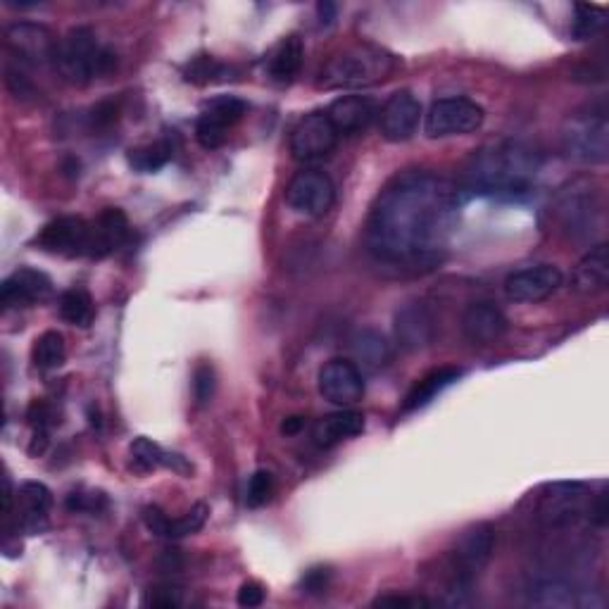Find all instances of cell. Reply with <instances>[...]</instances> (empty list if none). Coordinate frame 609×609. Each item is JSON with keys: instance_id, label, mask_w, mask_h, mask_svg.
Segmentation results:
<instances>
[{"instance_id": "6da1fadb", "label": "cell", "mask_w": 609, "mask_h": 609, "mask_svg": "<svg viewBox=\"0 0 609 609\" xmlns=\"http://www.w3.org/2000/svg\"><path fill=\"white\" fill-rule=\"evenodd\" d=\"M460 210L457 188L431 172H400L388 182L366 220L370 252L390 264H434Z\"/></svg>"}, {"instance_id": "7a4b0ae2", "label": "cell", "mask_w": 609, "mask_h": 609, "mask_svg": "<svg viewBox=\"0 0 609 609\" xmlns=\"http://www.w3.org/2000/svg\"><path fill=\"white\" fill-rule=\"evenodd\" d=\"M536 152L519 144H500L478 150L467 170V179L481 194H524L536 179Z\"/></svg>"}, {"instance_id": "3957f363", "label": "cell", "mask_w": 609, "mask_h": 609, "mask_svg": "<svg viewBox=\"0 0 609 609\" xmlns=\"http://www.w3.org/2000/svg\"><path fill=\"white\" fill-rule=\"evenodd\" d=\"M398 70V58L378 46H352L340 50L322 70V86L324 88H366Z\"/></svg>"}, {"instance_id": "277c9868", "label": "cell", "mask_w": 609, "mask_h": 609, "mask_svg": "<svg viewBox=\"0 0 609 609\" xmlns=\"http://www.w3.org/2000/svg\"><path fill=\"white\" fill-rule=\"evenodd\" d=\"M117 67V55L100 46L96 34L88 27H74L60 38L55 53V70L74 86L91 84L98 76Z\"/></svg>"}, {"instance_id": "5b68a950", "label": "cell", "mask_w": 609, "mask_h": 609, "mask_svg": "<svg viewBox=\"0 0 609 609\" xmlns=\"http://www.w3.org/2000/svg\"><path fill=\"white\" fill-rule=\"evenodd\" d=\"M495 540H498V533H495L490 524H474L462 533L452 550V579L446 591L448 605L469 602V593H472L474 581L478 579L481 571L488 567L495 552Z\"/></svg>"}, {"instance_id": "8992f818", "label": "cell", "mask_w": 609, "mask_h": 609, "mask_svg": "<svg viewBox=\"0 0 609 609\" xmlns=\"http://www.w3.org/2000/svg\"><path fill=\"white\" fill-rule=\"evenodd\" d=\"M567 158L583 164H602L609 160V122L605 108H586L571 114L562 129Z\"/></svg>"}, {"instance_id": "52a82bcc", "label": "cell", "mask_w": 609, "mask_h": 609, "mask_svg": "<svg viewBox=\"0 0 609 609\" xmlns=\"http://www.w3.org/2000/svg\"><path fill=\"white\" fill-rule=\"evenodd\" d=\"M557 217H560V224L567 228L569 236H593L602 217L598 188L588 182H576L564 188L560 202H557Z\"/></svg>"}, {"instance_id": "ba28073f", "label": "cell", "mask_w": 609, "mask_h": 609, "mask_svg": "<svg viewBox=\"0 0 609 609\" xmlns=\"http://www.w3.org/2000/svg\"><path fill=\"white\" fill-rule=\"evenodd\" d=\"M486 112L469 98H440L428 108L424 117V132L428 138L464 136L476 132L484 124Z\"/></svg>"}, {"instance_id": "9c48e42d", "label": "cell", "mask_w": 609, "mask_h": 609, "mask_svg": "<svg viewBox=\"0 0 609 609\" xmlns=\"http://www.w3.org/2000/svg\"><path fill=\"white\" fill-rule=\"evenodd\" d=\"M58 38L46 24L36 22H15L5 32V46L17 58L20 67H44L53 62L58 53Z\"/></svg>"}, {"instance_id": "30bf717a", "label": "cell", "mask_w": 609, "mask_h": 609, "mask_svg": "<svg viewBox=\"0 0 609 609\" xmlns=\"http://www.w3.org/2000/svg\"><path fill=\"white\" fill-rule=\"evenodd\" d=\"M586 486L574 481L545 486L538 500V522L548 529H562L576 524L586 512Z\"/></svg>"}, {"instance_id": "8fae6325", "label": "cell", "mask_w": 609, "mask_h": 609, "mask_svg": "<svg viewBox=\"0 0 609 609\" xmlns=\"http://www.w3.org/2000/svg\"><path fill=\"white\" fill-rule=\"evenodd\" d=\"M336 186L320 170L298 172L286 188V202L290 210L302 214V217H322L334 208Z\"/></svg>"}, {"instance_id": "7c38bea8", "label": "cell", "mask_w": 609, "mask_h": 609, "mask_svg": "<svg viewBox=\"0 0 609 609\" xmlns=\"http://www.w3.org/2000/svg\"><path fill=\"white\" fill-rule=\"evenodd\" d=\"M336 126L324 110L304 114L290 132V156L298 162H314L326 158L338 144Z\"/></svg>"}, {"instance_id": "4fadbf2b", "label": "cell", "mask_w": 609, "mask_h": 609, "mask_svg": "<svg viewBox=\"0 0 609 609\" xmlns=\"http://www.w3.org/2000/svg\"><path fill=\"white\" fill-rule=\"evenodd\" d=\"M36 246L60 258H88L91 222L82 217H58L38 232Z\"/></svg>"}, {"instance_id": "5bb4252c", "label": "cell", "mask_w": 609, "mask_h": 609, "mask_svg": "<svg viewBox=\"0 0 609 609\" xmlns=\"http://www.w3.org/2000/svg\"><path fill=\"white\" fill-rule=\"evenodd\" d=\"M248 110L236 96L212 98L196 122V141L206 150H217L226 141V132L240 122Z\"/></svg>"}, {"instance_id": "9a60e30c", "label": "cell", "mask_w": 609, "mask_h": 609, "mask_svg": "<svg viewBox=\"0 0 609 609\" xmlns=\"http://www.w3.org/2000/svg\"><path fill=\"white\" fill-rule=\"evenodd\" d=\"M422 122V103L410 91L393 94L378 112L381 136L390 144H405L417 134Z\"/></svg>"}, {"instance_id": "2e32d148", "label": "cell", "mask_w": 609, "mask_h": 609, "mask_svg": "<svg viewBox=\"0 0 609 609\" xmlns=\"http://www.w3.org/2000/svg\"><path fill=\"white\" fill-rule=\"evenodd\" d=\"M320 393L324 400L350 408L364 396V378L360 366L350 360H328L320 372Z\"/></svg>"}, {"instance_id": "e0dca14e", "label": "cell", "mask_w": 609, "mask_h": 609, "mask_svg": "<svg viewBox=\"0 0 609 609\" xmlns=\"http://www.w3.org/2000/svg\"><path fill=\"white\" fill-rule=\"evenodd\" d=\"M50 296H53L50 276L32 270V266H22V270L12 272L3 286H0V304H3V310L34 308L38 302H46Z\"/></svg>"}, {"instance_id": "ac0fdd59", "label": "cell", "mask_w": 609, "mask_h": 609, "mask_svg": "<svg viewBox=\"0 0 609 609\" xmlns=\"http://www.w3.org/2000/svg\"><path fill=\"white\" fill-rule=\"evenodd\" d=\"M562 284L564 274L555 264H536L507 278L505 294L514 302H540L557 294Z\"/></svg>"}, {"instance_id": "d6986e66", "label": "cell", "mask_w": 609, "mask_h": 609, "mask_svg": "<svg viewBox=\"0 0 609 609\" xmlns=\"http://www.w3.org/2000/svg\"><path fill=\"white\" fill-rule=\"evenodd\" d=\"M526 600L533 607H552V609H569V607H581V609H600L605 607V598H600L598 591H579L571 583L562 579H543L536 581L526 591Z\"/></svg>"}, {"instance_id": "ffe728a7", "label": "cell", "mask_w": 609, "mask_h": 609, "mask_svg": "<svg viewBox=\"0 0 609 609\" xmlns=\"http://www.w3.org/2000/svg\"><path fill=\"white\" fill-rule=\"evenodd\" d=\"M393 334H396L398 346L408 352L424 350L431 346L436 334L434 314L424 302H410L402 304L396 312V324H393Z\"/></svg>"}, {"instance_id": "44dd1931", "label": "cell", "mask_w": 609, "mask_h": 609, "mask_svg": "<svg viewBox=\"0 0 609 609\" xmlns=\"http://www.w3.org/2000/svg\"><path fill=\"white\" fill-rule=\"evenodd\" d=\"M507 332V316L488 300L472 302L462 314V334L474 346H490Z\"/></svg>"}, {"instance_id": "7402d4cb", "label": "cell", "mask_w": 609, "mask_h": 609, "mask_svg": "<svg viewBox=\"0 0 609 609\" xmlns=\"http://www.w3.org/2000/svg\"><path fill=\"white\" fill-rule=\"evenodd\" d=\"M132 236V226L120 208H108L91 222V248L88 258H108Z\"/></svg>"}, {"instance_id": "603a6c76", "label": "cell", "mask_w": 609, "mask_h": 609, "mask_svg": "<svg viewBox=\"0 0 609 609\" xmlns=\"http://www.w3.org/2000/svg\"><path fill=\"white\" fill-rule=\"evenodd\" d=\"M17 502H20V529L27 531L29 536H36L48 529V514L53 507V495L50 490L38 484V481H27L17 490Z\"/></svg>"}, {"instance_id": "cb8c5ba5", "label": "cell", "mask_w": 609, "mask_h": 609, "mask_svg": "<svg viewBox=\"0 0 609 609\" xmlns=\"http://www.w3.org/2000/svg\"><path fill=\"white\" fill-rule=\"evenodd\" d=\"M328 120L336 126L338 134H360L376 117V103L366 96H343L334 100L332 108L326 110Z\"/></svg>"}, {"instance_id": "d4e9b609", "label": "cell", "mask_w": 609, "mask_h": 609, "mask_svg": "<svg viewBox=\"0 0 609 609\" xmlns=\"http://www.w3.org/2000/svg\"><path fill=\"white\" fill-rule=\"evenodd\" d=\"M609 284V248L607 244H598L591 248L571 274V288L581 296L602 294Z\"/></svg>"}, {"instance_id": "484cf974", "label": "cell", "mask_w": 609, "mask_h": 609, "mask_svg": "<svg viewBox=\"0 0 609 609\" xmlns=\"http://www.w3.org/2000/svg\"><path fill=\"white\" fill-rule=\"evenodd\" d=\"M364 431V417L355 410L343 408L340 412L326 414L312 428V440L320 448H334L343 440L360 436Z\"/></svg>"}, {"instance_id": "4316f807", "label": "cell", "mask_w": 609, "mask_h": 609, "mask_svg": "<svg viewBox=\"0 0 609 609\" xmlns=\"http://www.w3.org/2000/svg\"><path fill=\"white\" fill-rule=\"evenodd\" d=\"M462 374H464L462 366H440V370L428 372L426 376L419 378L410 388L408 396H405L402 412H414L426 408L431 400L438 398L446 388H450Z\"/></svg>"}, {"instance_id": "83f0119b", "label": "cell", "mask_w": 609, "mask_h": 609, "mask_svg": "<svg viewBox=\"0 0 609 609\" xmlns=\"http://www.w3.org/2000/svg\"><path fill=\"white\" fill-rule=\"evenodd\" d=\"M302 60H304L302 38L296 34L286 36L282 38V44L272 50L270 60H266V72H270V76L276 84H290L300 74Z\"/></svg>"}, {"instance_id": "f1b7e54d", "label": "cell", "mask_w": 609, "mask_h": 609, "mask_svg": "<svg viewBox=\"0 0 609 609\" xmlns=\"http://www.w3.org/2000/svg\"><path fill=\"white\" fill-rule=\"evenodd\" d=\"M132 467L136 472H152L158 467L174 469L179 474H190V464L179 455H172L167 450H162L158 443H152L150 438H136L132 443Z\"/></svg>"}, {"instance_id": "f546056e", "label": "cell", "mask_w": 609, "mask_h": 609, "mask_svg": "<svg viewBox=\"0 0 609 609\" xmlns=\"http://www.w3.org/2000/svg\"><path fill=\"white\" fill-rule=\"evenodd\" d=\"M350 348L355 355V364H362L364 370H381L390 362L388 340L374 328H362V332L350 338Z\"/></svg>"}, {"instance_id": "4dcf8cb0", "label": "cell", "mask_w": 609, "mask_h": 609, "mask_svg": "<svg viewBox=\"0 0 609 609\" xmlns=\"http://www.w3.org/2000/svg\"><path fill=\"white\" fill-rule=\"evenodd\" d=\"M67 358L65 338L58 332H46L34 340L32 346V362L38 372H53L62 366Z\"/></svg>"}, {"instance_id": "1f68e13d", "label": "cell", "mask_w": 609, "mask_h": 609, "mask_svg": "<svg viewBox=\"0 0 609 609\" xmlns=\"http://www.w3.org/2000/svg\"><path fill=\"white\" fill-rule=\"evenodd\" d=\"M60 316L72 326H91L96 308L91 296L86 294L84 288H70L60 296Z\"/></svg>"}, {"instance_id": "d6a6232c", "label": "cell", "mask_w": 609, "mask_h": 609, "mask_svg": "<svg viewBox=\"0 0 609 609\" xmlns=\"http://www.w3.org/2000/svg\"><path fill=\"white\" fill-rule=\"evenodd\" d=\"M172 152L167 144H148L141 148H134L129 152V164L138 172H158L160 167L170 162Z\"/></svg>"}, {"instance_id": "836d02e7", "label": "cell", "mask_w": 609, "mask_h": 609, "mask_svg": "<svg viewBox=\"0 0 609 609\" xmlns=\"http://www.w3.org/2000/svg\"><path fill=\"white\" fill-rule=\"evenodd\" d=\"M605 27V10L598 5H576V17L571 24V32L579 38V41H586V38L595 36Z\"/></svg>"}, {"instance_id": "e575fe53", "label": "cell", "mask_w": 609, "mask_h": 609, "mask_svg": "<svg viewBox=\"0 0 609 609\" xmlns=\"http://www.w3.org/2000/svg\"><path fill=\"white\" fill-rule=\"evenodd\" d=\"M208 505H194L186 514H182L179 519H172L170 524V538H184V536H194L208 522Z\"/></svg>"}, {"instance_id": "d590c367", "label": "cell", "mask_w": 609, "mask_h": 609, "mask_svg": "<svg viewBox=\"0 0 609 609\" xmlns=\"http://www.w3.org/2000/svg\"><path fill=\"white\" fill-rule=\"evenodd\" d=\"M274 490H276V481L272 476V472H266V469H260L250 476L248 481V490H246V505L248 507H262L274 498Z\"/></svg>"}, {"instance_id": "8d00e7d4", "label": "cell", "mask_w": 609, "mask_h": 609, "mask_svg": "<svg viewBox=\"0 0 609 609\" xmlns=\"http://www.w3.org/2000/svg\"><path fill=\"white\" fill-rule=\"evenodd\" d=\"M214 386H217V381H214V370L208 364L202 362L196 366L194 372V398L198 405H206L212 400L214 396Z\"/></svg>"}, {"instance_id": "74e56055", "label": "cell", "mask_w": 609, "mask_h": 609, "mask_svg": "<svg viewBox=\"0 0 609 609\" xmlns=\"http://www.w3.org/2000/svg\"><path fill=\"white\" fill-rule=\"evenodd\" d=\"M228 70L217 65L212 58H196L194 62L188 65V72H186V79L188 82H194V84H210L214 82V76H222L226 74Z\"/></svg>"}, {"instance_id": "f35d334b", "label": "cell", "mask_w": 609, "mask_h": 609, "mask_svg": "<svg viewBox=\"0 0 609 609\" xmlns=\"http://www.w3.org/2000/svg\"><path fill=\"white\" fill-rule=\"evenodd\" d=\"M27 422L34 431H44V434H48L50 426L55 424V408L46 400H34L27 410Z\"/></svg>"}, {"instance_id": "ab89813d", "label": "cell", "mask_w": 609, "mask_h": 609, "mask_svg": "<svg viewBox=\"0 0 609 609\" xmlns=\"http://www.w3.org/2000/svg\"><path fill=\"white\" fill-rule=\"evenodd\" d=\"M108 500L103 493H72L67 498V510L72 512H98Z\"/></svg>"}, {"instance_id": "60d3db41", "label": "cell", "mask_w": 609, "mask_h": 609, "mask_svg": "<svg viewBox=\"0 0 609 609\" xmlns=\"http://www.w3.org/2000/svg\"><path fill=\"white\" fill-rule=\"evenodd\" d=\"M328 581H332V571H328L326 567H314L310 571H304L300 588L308 595H320L328 588Z\"/></svg>"}, {"instance_id": "b9f144b4", "label": "cell", "mask_w": 609, "mask_h": 609, "mask_svg": "<svg viewBox=\"0 0 609 609\" xmlns=\"http://www.w3.org/2000/svg\"><path fill=\"white\" fill-rule=\"evenodd\" d=\"M5 84H8L10 91L15 94L17 98H32V96H36V88L29 82V76L24 74L20 67H12V65L5 67Z\"/></svg>"}, {"instance_id": "7bdbcfd3", "label": "cell", "mask_w": 609, "mask_h": 609, "mask_svg": "<svg viewBox=\"0 0 609 609\" xmlns=\"http://www.w3.org/2000/svg\"><path fill=\"white\" fill-rule=\"evenodd\" d=\"M144 605L148 607H164V609H172V607H179L182 605V593L176 588L170 586H160V588H150Z\"/></svg>"}, {"instance_id": "ee69618b", "label": "cell", "mask_w": 609, "mask_h": 609, "mask_svg": "<svg viewBox=\"0 0 609 609\" xmlns=\"http://www.w3.org/2000/svg\"><path fill=\"white\" fill-rule=\"evenodd\" d=\"M144 522H146V526H148V531L152 533V536L170 538L172 519L164 514L160 507H146V510H144Z\"/></svg>"}, {"instance_id": "f6af8a7d", "label": "cell", "mask_w": 609, "mask_h": 609, "mask_svg": "<svg viewBox=\"0 0 609 609\" xmlns=\"http://www.w3.org/2000/svg\"><path fill=\"white\" fill-rule=\"evenodd\" d=\"M236 602L240 607H248V609L260 607L264 602V586H260L258 581L244 583V586H240V591H238V595H236Z\"/></svg>"}, {"instance_id": "bcb514c9", "label": "cell", "mask_w": 609, "mask_h": 609, "mask_svg": "<svg viewBox=\"0 0 609 609\" xmlns=\"http://www.w3.org/2000/svg\"><path fill=\"white\" fill-rule=\"evenodd\" d=\"M114 122H117V105L114 103H100L91 110V124L96 129H108Z\"/></svg>"}, {"instance_id": "7dc6e473", "label": "cell", "mask_w": 609, "mask_h": 609, "mask_svg": "<svg viewBox=\"0 0 609 609\" xmlns=\"http://www.w3.org/2000/svg\"><path fill=\"white\" fill-rule=\"evenodd\" d=\"M422 605H431V600L426 598H410V595H381V598L374 600V607H422Z\"/></svg>"}, {"instance_id": "c3c4849f", "label": "cell", "mask_w": 609, "mask_h": 609, "mask_svg": "<svg viewBox=\"0 0 609 609\" xmlns=\"http://www.w3.org/2000/svg\"><path fill=\"white\" fill-rule=\"evenodd\" d=\"M607 493H600L598 495V500L593 502L591 507V519H593V524L595 526H605L607 524Z\"/></svg>"}, {"instance_id": "681fc988", "label": "cell", "mask_w": 609, "mask_h": 609, "mask_svg": "<svg viewBox=\"0 0 609 609\" xmlns=\"http://www.w3.org/2000/svg\"><path fill=\"white\" fill-rule=\"evenodd\" d=\"M316 15H320V22L324 27H332L338 17V8L334 3H328V0H322V3L316 5Z\"/></svg>"}, {"instance_id": "f907efd6", "label": "cell", "mask_w": 609, "mask_h": 609, "mask_svg": "<svg viewBox=\"0 0 609 609\" xmlns=\"http://www.w3.org/2000/svg\"><path fill=\"white\" fill-rule=\"evenodd\" d=\"M302 426H304V417H298V414L288 417V419H284V424H282V434L296 436V434H300Z\"/></svg>"}]
</instances>
